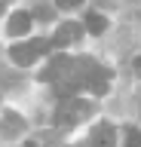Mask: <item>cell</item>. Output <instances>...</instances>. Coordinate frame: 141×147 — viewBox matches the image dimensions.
Wrapping results in <instances>:
<instances>
[{
    "mask_svg": "<svg viewBox=\"0 0 141 147\" xmlns=\"http://www.w3.org/2000/svg\"><path fill=\"white\" fill-rule=\"evenodd\" d=\"M71 74L80 80V86H89L95 95H104V92H107V77H111V71L101 67V64H95L92 58H71Z\"/></svg>",
    "mask_w": 141,
    "mask_h": 147,
    "instance_id": "obj_1",
    "label": "cell"
},
{
    "mask_svg": "<svg viewBox=\"0 0 141 147\" xmlns=\"http://www.w3.org/2000/svg\"><path fill=\"white\" fill-rule=\"evenodd\" d=\"M92 110H95L92 101H83V98H77V95H67L65 101H58V107H55V126L71 129V126H77V123H83Z\"/></svg>",
    "mask_w": 141,
    "mask_h": 147,
    "instance_id": "obj_2",
    "label": "cell"
},
{
    "mask_svg": "<svg viewBox=\"0 0 141 147\" xmlns=\"http://www.w3.org/2000/svg\"><path fill=\"white\" fill-rule=\"evenodd\" d=\"M49 46H52V40H43V37L28 40V43H16L9 49V58H12V64H19V67H28V64H34L40 55L46 52Z\"/></svg>",
    "mask_w": 141,
    "mask_h": 147,
    "instance_id": "obj_3",
    "label": "cell"
},
{
    "mask_svg": "<svg viewBox=\"0 0 141 147\" xmlns=\"http://www.w3.org/2000/svg\"><path fill=\"white\" fill-rule=\"evenodd\" d=\"M113 144H117V129L111 123H98L86 141V147H113Z\"/></svg>",
    "mask_w": 141,
    "mask_h": 147,
    "instance_id": "obj_4",
    "label": "cell"
},
{
    "mask_svg": "<svg viewBox=\"0 0 141 147\" xmlns=\"http://www.w3.org/2000/svg\"><path fill=\"white\" fill-rule=\"evenodd\" d=\"M80 37H83V28L77 25V22H65V25L55 31V37H52V46H61V49H65V46L77 43Z\"/></svg>",
    "mask_w": 141,
    "mask_h": 147,
    "instance_id": "obj_5",
    "label": "cell"
},
{
    "mask_svg": "<svg viewBox=\"0 0 141 147\" xmlns=\"http://www.w3.org/2000/svg\"><path fill=\"white\" fill-rule=\"evenodd\" d=\"M31 31V16L28 12H12L9 22H6V34L9 37H22V34H28Z\"/></svg>",
    "mask_w": 141,
    "mask_h": 147,
    "instance_id": "obj_6",
    "label": "cell"
},
{
    "mask_svg": "<svg viewBox=\"0 0 141 147\" xmlns=\"http://www.w3.org/2000/svg\"><path fill=\"white\" fill-rule=\"evenodd\" d=\"M67 61H71V58H67V55H55V58H52V61L46 64V71L40 74V80H43V83H52V80H58V77H61V74H65Z\"/></svg>",
    "mask_w": 141,
    "mask_h": 147,
    "instance_id": "obj_7",
    "label": "cell"
},
{
    "mask_svg": "<svg viewBox=\"0 0 141 147\" xmlns=\"http://www.w3.org/2000/svg\"><path fill=\"white\" fill-rule=\"evenodd\" d=\"M22 129H25V119H22L19 113H3V135H6V138L19 135Z\"/></svg>",
    "mask_w": 141,
    "mask_h": 147,
    "instance_id": "obj_8",
    "label": "cell"
},
{
    "mask_svg": "<svg viewBox=\"0 0 141 147\" xmlns=\"http://www.w3.org/2000/svg\"><path fill=\"white\" fill-rule=\"evenodd\" d=\"M86 28H89V34L101 37L104 31H107V18H104V16H98V12H89V16H86Z\"/></svg>",
    "mask_w": 141,
    "mask_h": 147,
    "instance_id": "obj_9",
    "label": "cell"
},
{
    "mask_svg": "<svg viewBox=\"0 0 141 147\" xmlns=\"http://www.w3.org/2000/svg\"><path fill=\"white\" fill-rule=\"evenodd\" d=\"M126 147H141V129H135V126L126 129Z\"/></svg>",
    "mask_w": 141,
    "mask_h": 147,
    "instance_id": "obj_10",
    "label": "cell"
},
{
    "mask_svg": "<svg viewBox=\"0 0 141 147\" xmlns=\"http://www.w3.org/2000/svg\"><path fill=\"white\" fill-rule=\"evenodd\" d=\"M34 18H43V22H49V18H52V9H49V6H37V9H34Z\"/></svg>",
    "mask_w": 141,
    "mask_h": 147,
    "instance_id": "obj_11",
    "label": "cell"
},
{
    "mask_svg": "<svg viewBox=\"0 0 141 147\" xmlns=\"http://www.w3.org/2000/svg\"><path fill=\"white\" fill-rule=\"evenodd\" d=\"M55 3H58L61 9H74V6H80L83 0H55Z\"/></svg>",
    "mask_w": 141,
    "mask_h": 147,
    "instance_id": "obj_12",
    "label": "cell"
},
{
    "mask_svg": "<svg viewBox=\"0 0 141 147\" xmlns=\"http://www.w3.org/2000/svg\"><path fill=\"white\" fill-rule=\"evenodd\" d=\"M132 64H135V71L141 74V55H138V58H135V61H132Z\"/></svg>",
    "mask_w": 141,
    "mask_h": 147,
    "instance_id": "obj_13",
    "label": "cell"
},
{
    "mask_svg": "<svg viewBox=\"0 0 141 147\" xmlns=\"http://www.w3.org/2000/svg\"><path fill=\"white\" fill-rule=\"evenodd\" d=\"M22 147H37V144H34V141H25V144H22Z\"/></svg>",
    "mask_w": 141,
    "mask_h": 147,
    "instance_id": "obj_14",
    "label": "cell"
},
{
    "mask_svg": "<svg viewBox=\"0 0 141 147\" xmlns=\"http://www.w3.org/2000/svg\"><path fill=\"white\" fill-rule=\"evenodd\" d=\"M0 12H3V3H0Z\"/></svg>",
    "mask_w": 141,
    "mask_h": 147,
    "instance_id": "obj_15",
    "label": "cell"
},
{
    "mask_svg": "<svg viewBox=\"0 0 141 147\" xmlns=\"http://www.w3.org/2000/svg\"><path fill=\"white\" fill-rule=\"evenodd\" d=\"M74 147H80V144H74Z\"/></svg>",
    "mask_w": 141,
    "mask_h": 147,
    "instance_id": "obj_16",
    "label": "cell"
}]
</instances>
